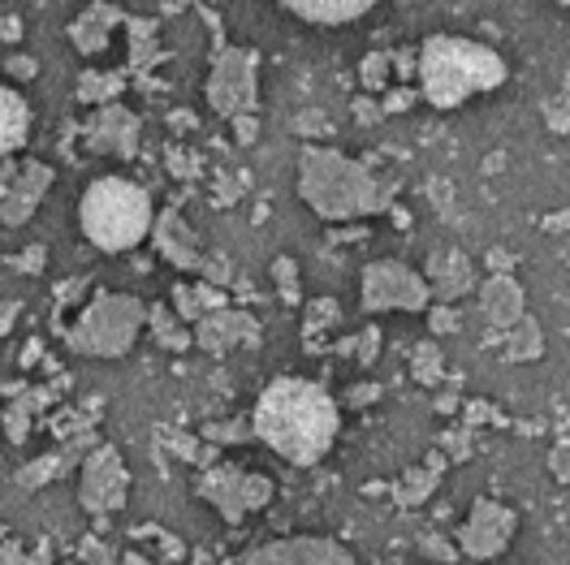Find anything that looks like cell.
<instances>
[{
    "label": "cell",
    "instance_id": "8fae6325",
    "mask_svg": "<svg viewBox=\"0 0 570 565\" xmlns=\"http://www.w3.org/2000/svg\"><path fill=\"white\" fill-rule=\"evenodd\" d=\"M126 488H130V475L117 458V449H96L91 458L82 462V505L96 509V514H108V509H121L126 505Z\"/></svg>",
    "mask_w": 570,
    "mask_h": 565
},
{
    "label": "cell",
    "instance_id": "9c48e42d",
    "mask_svg": "<svg viewBox=\"0 0 570 565\" xmlns=\"http://www.w3.org/2000/svg\"><path fill=\"white\" fill-rule=\"evenodd\" d=\"M199 496L213 500L225 523H243L247 509H259L273 500V484L264 475H243L234 466H216L199 479Z\"/></svg>",
    "mask_w": 570,
    "mask_h": 565
},
{
    "label": "cell",
    "instance_id": "6da1fadb",
    "mask_svg": "<svg viewBox=\"0 0 570 565\" xmlns=\"http://www.w3.org/2000/svg\"><path fill=\"white\" fill-rule=\"evenodd\" d=\"M337 406L316 380L282 376L255 402V436L294 466L321 462L337 440Z\"/></svg>",
    "mask_w": 570,
    "mask_h": 565
},
{
    "label": "cell",
    "instance_id": "5b68a950",
    "mask_svg": "<svg viewBox=\"0 0 570 565\" xmlns=\"http://www.w3.org/2000/svg\"><path fill=\"white\" fill-rule=\"evenodd\" d=\"M142 324H147V307L130 294H96L78 324L70 328V346L91 358H117L139 341Z\"/></svg>",
    "mask_w": 570,
    "mask_h": 565
},
{
    "label": "cell",
    "instance_id": "7a4b0ae2",
    "mask_svg": "<svg viewBox=\"0 0 570 565\" xmlns=\"http://www.w3.org/2000/svg\"><path fill=\"white\" fill-rule=\"evenodd\" d=\"M298 199L321 220L342 225V220L385 212L393 199V181L390 186L376 181L367 165L342 156L337 147L303 142L298 147Z\"/></svg>",
    "mask_w": 570,
    "mask_h": 565
},
{
    "label": "cell",
    "instance_id": "7402d4cb",
    "mask_svg": "<svg viewBox=\"0 0 570 565\" xmlns=\"http://www.w3.org/2000/svg\"><path fill=\"white\" fill-rule=\"evenodd\" d=\"M540 350H544V333H540L535 319L523 316L514 328H505V354L510 358H535Z\"/></svg>",
    "mask_w": 570,
    "mask_h": 565
},
{
    "label": "cell",
    "instance_id": "52a82bcc",
    "mask_svg": "<svg viewBox=\"0 0 570 565\" xmlns=\"http://www.w3.org/2000/svg\"><path fill=\"white\" fill-rule=\"evenodd\" d=\"M255 78H259V66H255V52L250 48H225L216 57L213 78H208V105L213 112L238 121L255 108Z\"/></svg>",
    "mask_w": 570,
    "mask_h": 565
},
{
    "label": "cell",
    "instance_id": "e575fe53",
    "mask_svg": "<svg viewBox=\"0 0 570 565\" xmlns=\"http://www.w3.org/2000/svg\"><path fill=\"white\" fill-rule=\"evenodd\" d=\"M558 4H570V0H558Z\"/></svg>",
    "mask_w": 570,
    "mask_h": 565
},
{
    "label": "cell",
    "instance_id": "5bb4252c",
    "mask_svg": "<svg viewBox=\"0 0 570 565\" xmlns=\"http://www.w3.org/2000/svg\"><path fill=\"white\" fill-rule=\"evenodd\" d=\"M238 565H355L351 553L333 539H282V544H268V548H255Z\"/></svg>",
    "mask_w": 570,
    "mask_h": 565
},
{
    "label": "cell",
    "instance_id": "603a6c76",
    "mask_svg": "<svg viewBox=\"0 0 570 565\" xmlns=\"http://www.w3.org/2000/svg\"><path fill=\"white\" fill-rule=\"evenodd\" d=\"M415 376H420L424 385H432V380L441 376V350H436L432 341H424V346H415Z\"/></svg>",
    "mask_w": 570,
    "mask_h": 565
},
{
    "label": "cell",
    "instance_id": "f1b7e54d",
    "mask_svg": "<svg viewBox=\"0 0 570 565\" xmlns=\"http://www.w3.org/2000/svg\"><path fill=\"white\" fill-rule=\"evenodd\" d=\"M9 73H13V78H36V61H31V57H13V61H9Z\"/></svg>",
    "mask_w": 570,
    "mask_h": 565
},
{
    "label": "cell",
    "instance_id": "277c9868",
    "mask_svg": "<svg viewBox=\"0 0 570 565\" xmlns=\"http://www.w3.org/2000/svg\"><path fill=\"white\" fill-rule=\"evenodd\" d=\"M151 220H156L151 195L130 177H96L78 204V225H82L87 242L108 255L139 247L151 234Z\"/></svg>",
    "mask_w": 570,
    "mask_h": 565
},
{
    "label": "cell",
    "instance_id": "9a60e30c",
    "mask_svg": "<svg viewBox=\"0 0 570 565\" xmlns=\"http://www.w3.org/2000/svg\"><path fill=\"white\" fill-rule=\"evenodd\" d=\"M151 242L156 250L181 268V272H204V250H199V238H195V229L181 220L178 208H165V212L151 220Z\"/></svg>",
    "mask_w": 570,
    "mask_h": 565
},
{
    "label": "cell",
    "instance_id": "ba28073f",
    "mask_svg": "<svg viewBox=\"0 0 570 565\" xmlns=\"http://www.w3.org/2000/svg\"><path fill=\"white\" fill-rule=\"evenodd\" d=\"M48 186H52V169L43 160H9V165H0V225H9V229L27 225L39 204H43Z\"/></svg>",
    "mask_w": 570,
    "mask_h": 565
},
{
    "label": "cell",
    "instance_id": "3957f363",
    "mask_svg": "<svg viewBox=\"0 0 570 565\" xmlns=\"http://www.w3.org/2000/svg\"><path fill=\"white\" fill-rule=\"evenodd\" d=\"M420 96L432 108H459L471 96L498 91L505 82V61L498 48L463 36H428L415 57Z\"/></svg>",
    "mask_w": 570,
    "mask_h": 565
},
{
    "label": "cell",
    "instance_id": "cb8c5ba5",
    "mask_svg": "<svg viewBox=\"0 0 570 565\" xmlns=\"http://www.w3.org/2000/svg\"><path fill=\"white\" fill-rule=\"evenodd\" d=\"M428 493H432V470H411V475L402 479V488H397V496H402L406 505H420Z\"/></svg>",
    "mask_w": 570,
    "mask_h": 565
},
{
    "label": "cell",
    "instance_id": "2e32d148",
    "mask_svg": "<svg viewBox=\"0 0 570 565\" xmlns=\"http://www.w3.org/2000/svg\"><path fill=\"white\" fill-rule=\"evenodd\" d=\"M428 289L441 298V303H454V298H463L471 281H475V272H471V259H466L459 247H436L428 255Z\"/></svg>",
    "mask_w": 570,
    "mask_h": 565
},
{
    "label": "cell",
    "instance_id": "836d02e7",
    "mask_svg": "<svg viewBox=\"0 0 570 565\" xmlns=\"http://www.w3.org/2000/svg\"><path fill=\"white\" fill-rule=\"evenodd\" d=\"M0 565H22V553L13 544H0Z\"/></svg>",
    "mask_w": 570,
    "mask_h": 565
},
{
    "label": "cell",
    "instance_id": "44dd1931",
    "mask_svg": "<svg viewBox=\"0 0 570 565\" xmlns=\"http://www.w3.org/2000/svg\"><path fill=\"white\" fill-rule=\"evenodd\" d=\"M147 324H151V333H156V341H160L165 350H186V346H195L190 328H186L178 319V311H169V307H147Z\"/></svg>",
    "mask_w": 570,
    "mask_h": 565
},
{
    "label": "cell",
    "instance_id": "d6a6232c",
    "mask_svg": "<svg viewBox=\"0 0 570 565\" xmlns=\"http://www.w3.org/2000/svg\"><path fill=\"white\" fill-rule=\"evenodd\" d=\"M424 548L428 553H436V562H454V553H450V544H445V539H428Z\"/></svg>",
    "mask_w": 570,
    "mask_h": 565
},
{
    "label": "cell",
    "instance_id": "8992f818",
    "mask_svg": "<svg viewBox=\"0 0 570 565\" xmlns=\"http://www.w3.org/2000/svg\"><path fill=\"white\" fill-rule=\"evenodd\" d=\"M358 298H363V311H424L428 298H432V289L428 281L415 272V268H406L402 259H376V264H367L363 268V289H358Z\"/></svg>",
    "mask_w": 570,
    "mask_h": 565
},
{
    "label": "cell",
    "instance_id": "30bf717a",
    "mask_svg": "<svg viewBox=\"0 0 570 565\" xmlns=\"http://www.w3.org/2000/svg\"><path fill=\"white\" fill-rule=\"evenodd\" d=\"M519 527L514 509H505L498 500H475V509L466 514V523L459 527V548L466 557H498L501 548L510 544V535Z\"/></svg>",
    "mask_w": 570,
    "mask_h": 565
},
{
    "label": "cell",
    "instance_id": "4dcf8cb0",
    "mask_svg": "<svg viewBox=\"0 0 570 565\" xmlns=\"http://www.w3.org/2000/svg\"><path fill=\"white\" fill-rule=\"evenodd\" d=\"M13 319H18V303H0V337L13 328Z\"/></svg>",
    "mask_w": 570,
    "mask_h": 565
},
{
    "label": "cell",
    "instance_id": "f546056e",
    "mask_svg": "<svg viewBox=\"0 0 570 565\" xmlns=\"http://www.w3.org/2000/svg\"><path fill=\"white\" fill-rule=\"evenodd\" d=\"M13 264H18V268H27V272H36L39 264H43V247H31L27 255H18Z\"/></svg>",
    "mask_w": 570,
    "mask_h": 565
},
{
    "label": "cell",
    "instance_id": "d4e9b609",
    "mask_svg": "<svg viewBox=\"0 0 570 565\" xmlns=\"http://www.w3.org/2000/svg\"><path fill=\"white\" fill-rule=\"evenodd\" d=\"M544 117H549V126H553V130H567L570 126V100L567 96H553V100L544 105Z\"/></svg>",
    "mask_w": 570,
    "mask_h": 565
},
{
    "label": "cell",
    "instance_id": "7c38bea8",
    "mask_svg": "<svg viewBox=\"0 0 570 565\" xmlns=\"http://www.w3.org/2000/svg\"><path fill=\"white\" fill-rule=\"evenodd\" d=\"M139 139L142 121L126 105H105L87 126V147L100 156H117V160H130L139 151Z\"/></svg>",
    "mask_w": 570,
    "mask_h": 565
},
{
    "label": "cell",
    "instance_id": "e0dca14e",
    "mask_svg": "<svg viewBox=\"0 0 570 565\" xmlns=\"http://www.w3.org/2000/svg\"><path fill=\"white\" fill-rule=\"evenodd\" d=\"M480 316L489 324H498V328H514L523 319V289H519V281L498 272V277H489L480 285Z\"/></svg>",
    "mask_w": 570,
    "mask_h": 565
},
{
    "label": "cell",
    "instance_id": "83f0119b",
    "mask_svg": "<svg viewBox=\"0 0 570 565\" xmlns=\"http://www.w3.org/2000/svg\"><path fill=\"white\" fill-rule=\"evenodd\" d=\"M454 328H459V319H454L450 307H436L432 311V333H454Z\"/></svg>",
    "mask_w": 570,
    "mask_h": 565
},
{
    "label": "cell",
    "instance_id": "ac0fdd59",
    "mask_svg": "<svg viewBox=\"0 0 570 565\" xmlns=\"http://www.w3.org/2000/svg\"><path fill=\"white\" fill-rule=\"evenodd\" d=\"M282 4L316 27H342V22L363 18L367 9H376V0H282Z\"/></svg>",
    "mask_w": 570,
    "mask_h": 565
},
{
    "label": "cell",
    "instance_id": "4fadbf2b",
    "mask_svg": "<svg viewBox=\"0 0 570 565\" xmlns=\"http://www.w3.org/2000/svg\"><path fill=\"white\" fill-rule=\"evenodd\" d=\"M190 337H195L199 350L229 354V350H238V346H255V341H259V324H255V316H247V311L220 307V311H208V316L199 319V324L190 328Z\"/></svg>",
    "mask_w": 570,
    "mask_h": 565
},
{
    "label": "cell",
    "instance_id": "1f68e13d",
    "mask_svg": "<svg viewBox=\"0 0 570 565\" xmlns=\"http://www.w3.org/2000/svg\"><path fill=\"white\" fill-rule=\"evenodd\" d=\"M208 436H216V440H225V436H229V440H234V436H247V427H225V424H213L208 427Z\"/></svg>",
    "mask_w": 570,
    "mask_h": 565
},
{
    "label": "cell",
    "instance_id": "ffe728a7",
    "mask_svg": "<svg viewBox=\"0 0 570 565\" xmlns=\"http://www.w3.org/2000/svg\"><path fill=\"white\" fill-rule=\"evenodd\" d=\"M174 307H178L181 324H199L208 311H220V294L213 285H178L174 289Z\"/></svg>",
    "mask_w": 570,
    "mask_h": 565
},
{
    "label": "cell",
    "instance_id": "484cf974",
    "mask_svg": "<svg viewBox=\"0 0 570 565\" xmlns=\"http://www.w3.org/2000/svg\"><path fill=\"white\" fill-rule=\"evenodd\" d=\"M277 285H282L285 303H298V285H294V259H277Z\"/></svg>",
    "mask_w": 570,
    "mask_h": 565
},
{
    "label": "cell",
    "instance_id": "d590c367",
    "mask_svg": "<svg viewBox=\"0 0 570 565\" xmlns=\"http://www.w3.org/2000/svg\"><path fill=\"white\" fill-rule=\"evenodd\" d=\"M0 427H4V424H0Z\"/></svg>",
    "mask_w": 570,
    "mask_h": 565
},
{
    "label": "cell",
    "instance_id": "d6986e66",
    "mask_svg": "<svg viewBox=\"0 0 570 565\" xmlns=\"http://www.w3.org/2000/svg\"><path fill=\"white\" fill-rule=\"evenodd\" d=\"M31 135V108L13 87H0V160L13 156Z\"/></svg>",
    "mask_w": 570,
    "mask_h": 565
},
{
    "label": "cell",
    "instance_id": "4316f807",
    "mask_svg": "<svg viewBox=\"0 0 570 565\" xmlns=\"http://www.w3.org/2000/svg\"><path fill=\"white\" fill-rule=\"evenodd\" d=\"M549 470H553L562 484H570V445H558V449L549 454Z\"/></svg>",
    "mask_w": 570,
    "mask_h": 565
}]
</instances>
